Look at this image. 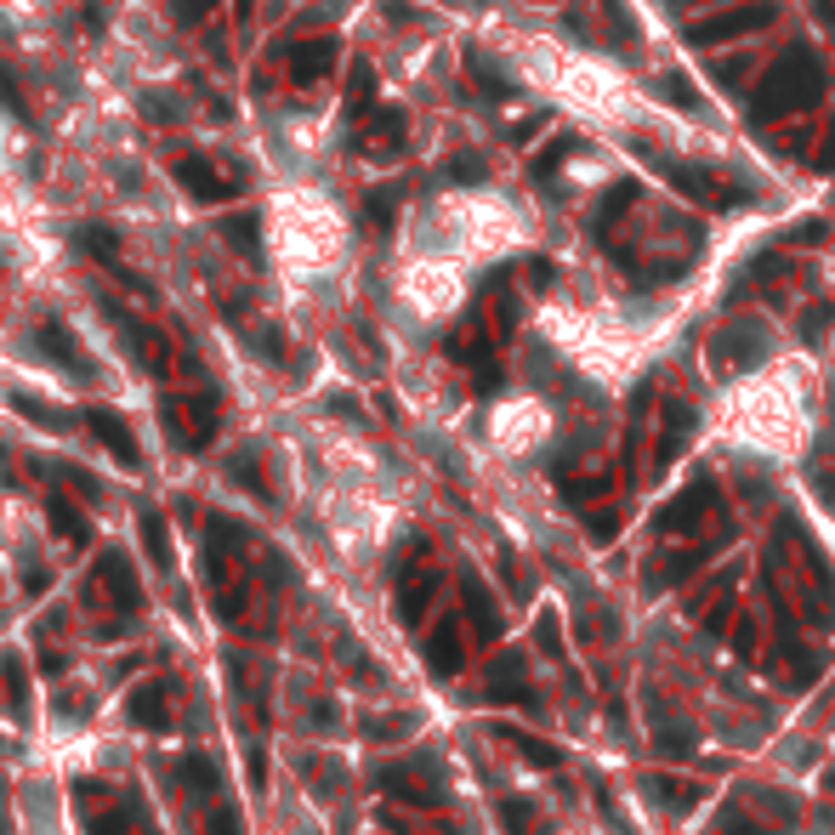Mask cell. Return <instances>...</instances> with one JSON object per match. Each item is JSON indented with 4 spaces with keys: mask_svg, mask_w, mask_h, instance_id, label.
<instances>
[{
    "mask_svg": "<svg viewBox=\"0 0 835 835\" xmlns=\"http://www.w3.org/2000/svg\"><path fill=\"white\" fill-rule=\"evenodd\" d=\"M466 63H472V75L483 80V91H489V97H512V86H506V80H500V75L489 69V63H483V57H466Z\"/></svg>",
    "mask_w": 835,
    "mask_h": 835,
    "instance_id": "25",
    "label": "cell"
},
{
    "mask_svg": "<svg viewBox=\"0 0 835 835\" xmlns=\"http://www.w3.org/2000/svg\"><path fill=\"white\" fill-rule=\"evenodd\" d=\"M137 528H143V546H148V563H154V569H171V534H165V517L148 506V512L137 517Z\"/></svg>",
    "mask_w": 835,
    "mask_h": 835,
    "instance_id": "14",
    "label": "cell"
},
{
    "mask_svg": "<svg viewBox=\"0 0 835 835\" xmlns=\"http://www.w3.org/2000/svg\"><path fill=\"white\" fill-rule=\"evenodd\" d=\"M12 410H18V415H29L35 426H52V432H63V426H69V415H63V410H52V404H41V398H29V392H12Z\"/></svg>",
    "mask_w": 835,
    "mask_h": 835,
    "instance_id": "17",
    "label": "cell"
},
{
    "mask_svg": "<svg viewBox=\"0 0 835 835\" xmlns=\"http://www.w3.org/2000/svg\"><path fill=\"white\" fill-rule=\"evenodd\" d=\"M131 819H137L131 808H109V813H91L86 830H91V835H131Z\"/></svg>",
    "mask_w": 835,
    "mask_h": 835,
    "instance_id": "19",
    "label": "cell"
},
{
    "mask_svg": "<svg viewBox=\"0 0 835 835\" xmlns=\"http://www.w3.org/2000/svg\"><path fill=\"white\" fill-rule=\"evenodd\" d=\"M0 693H7L12 716H29V665L18 654H0Z\"/></svg>",
    "mask_w": 835,
    "mask_h": 835,
    "instance_id": "13",
    "label": "cell"
},
{
    "mask_svg": "<svg viewBox=\"0 0 835 835\" xmlns=\"http://www.w3.org/2000/svg\"><path fill=\"white\" fill-rule=\"evenodd\" d=\"M63 671H69V659H63L57 648H46L41 654V677H63Z\"/></svg>",
    "mask_w": 835,
    "mask_h": 835,
    "instance_id": "31",
    "label": "cell"
},
{
    "mask_svg": "<svg viewBox=\"0 0 835 835\" xmlns=\"http://www.w3.org/2000/svg\"><path fill=\"white\" fill-rule=\"evenodd\" d=\"M449 177H455V182H483L489 165H483L478 154H455V159H449Z\"/></svg>",
    "mask_w": 835,
    "mask_h": 835,
    "instance_id": "23",
    "label": "cell"
},
{
    "mask_svg": "<svg viewBox=\"0 0 835 835\" xmlns=\"http://www.w3.org/2000/svg\"><path fill=\"white\" fill-rule=\"evenodd\" d=\"M779 18L773 0H756V7H739V12H716V18H699L688 23V41L693 46H722V41H739V35H756Z\"/></svg>",
    "mask_w": 835,
    "mask_h": 835,
    "instance_id": "3",
    "label": "cell"
},
{
    "mask_svg": "<svg viewBox=\"0 0 835 835\" xmlns=\"http://www.w3.org/2000/svg\"><path fill=\"white\" fill-rule=\"evenodd\" d=\"M370 91H376V75H370V63H358V69H353V97H347V109L364 114V109H370Z\"/></svg>",
    "mask_w": 835,
    "mask_h": 835,
    "instance_id": "22",
    "label": "cell"
},
{
    "mask_svg": "<svg viewBox=\"0 0 835 835\" xmlns=\"http://www.w3.org/2000/svg\"><path fill=\"white\" fill-rule=\"evenodd\" d=\"M86 426L97 432V438H103V449L125 466V472H137L143 466V449H137V438H131V426L114 415V410H86Z\"/></svg>",
    "mask_w": 835,
    "mask_h": 835,
    "instance_id": "6",
    "label": "cell"
},
{
    "mask_svg": "<svg viewBox=\"0 0 835 835\" xmlns=\"http://www.w3.org/2000/svg\"><path fill=\"white\" fill-rule=\"evenodd\" d=\"M569 154H575V137H552V148H546L541 159H534V177L546 182V177H552V171H557V165L569 159Z\"/></svg>",
    "mask_w": 835,
    "mask_h": 835,
    "instance_id": "21",
    "label": "cell"
},
{
    "mask_svg": "<svg viewBox=\"0 0 835 835\" xmlns=\"http://www.w3.org/2000/svg\"><path fill=\"white\" fill-rule=\"evenodd\" d=\"M41 347H46L69 376H86V358H80V347L69 342V330H63V324H46V330H41Z\"/></svg>",
    "mask_w": 835,
    "mask_h": 835,
    "instance_id": "15",
    "label": "cell"
},
{
    "mask_svg": "<svg viewBox=\"0 0 835 835\" xmlns=\"http://www.w3.org/2000/svg\"><path fill=\"white\" fill-rule=\"evenodd\" d=\"M165 705H171V682L154 677V682H143L137 693L125 699V716L137 727H148V733H165V727H171V711H165Z\"/></svg>",
    "mask_w": 835,
    "mask_h": 835,
    "instance_id": "7",
    "label": "cell"
},
{
    "mask_svg": "<svg viewBox=\"0 0 835 835\" xmlns=\"http://www.w3.org/2000/svg\"><path fill=\"white\" fill-rule=\"evenodd\" d=\"M211 7H216V0H177V18H182V23H199Z\"/></svg>",
    "mask_w": 835,
    "mask_h": 835,
    "instance_id": "28",
    "label": "cell"
},
{
    "mask_svg": "<svg viewBox=\"0 0 835 835\" xmlns=\"http://www.w3.org/2000/svg\"><path fill=\"white\" fill-rule=\"evenodd\" d=\"M654 165L682 199H693V205H745V193H733V182H722L716 171H705V165H682V159H654Z\"/></svg>",
    "mask_w": 835,
    "mask_h": 835,
    "instance_id": "4",
    "label": "cell"
},
{
    "mask_svg": "<svg viewBox=\"0 0 835 835\" xmlns=\"http://www.w3.org/2000/svg\"><path fill=\"white\" fill-rule=\"evenodd\" d=\"M227 245L256 250V216H233V222H227Z\"/></svg>",
    "mask_w": 835,
    "mask_h": 835,
    "instance_id": "24",
    "label": "cell"
},
{
    "mask_svg": "<svg viewBox=\"0 0 835 835\" xmlns=\"http://www.w3.org/2000/svg\"><path fill=\"white\" fill-rule=\"evenodd\" d=\"M659 91H665V103H677V109H693V103H699V91L688 86V75H659Z\"/></svg>",
    "mask_w": 835,
    "mask_h": 835,
    "instance_id": "20",
    "label": "cell"
},
{
    "mask_svg": "<svg viewBox=\"0 0 835 835\" xmlns=\"http://www.w3.org/2000/svg\"><path fill=\"white\" fill-rule=\"evenodd\" d=\"M819 97H824V63L813 52H784L756 91V120L801 114V109H813Z\"/></svg>",
    "mask_w": 835,
    "mask_h": 835,
    "instance_id": "1",
    "label": "cell"
},
{
    "mask_svg": "<svg viewBox=\"0 0 835 835\" xmlns=\"http://www.w3.org/2000/svg\"><path fill=\"white\" fill-rule=\"evenodd\" d=\"M813 165H819V171H835V131H830V137H824V148L813 154Z\"/></svg>",
    "mask_w": 835,
    "mask_h": 835,
    "instance_id": "32",
    "label": "cell"
},
{
    "mask_svg": "<svg viewBox=\"0 0 835 835\" xmlns=\"http://www.w3.org/2000/svg\"><path fill=\"white\" fill-rule=\"evenodd\" d=\"M795 240H801V245H819V240H824V222H801Z\"/></svg>",
    "mask_w": 835,
    "mask_h": 835,
    "instance_id": "33",
    "label": "cell"
},
{
    "mask_svg": "<svg viewBox=\"0 0 835 835\" xmlns=\"http://www.w3.org/2000/svg\"><path fill=\"white\" fill-rule=\"evenodd\" d=\"M182 779H188L199 795H211V801H216V790H222V773H216V761H211L205 750H188V756H182Z\"/></svg>",
    "mask_w": 835,
    "mask_h": 835,
    "instance_id": "16",
    "label": "cell"
},
{
    "mask_svg": "<svg viewBox=\"0 0 835 835\" xmlns=\"http://www.w3.org/2000/svg\"><path fill=\"white\" fill-rule=\"evenodd\" d=\"M159 421H165V432H171L177 449L199 455L216 438V398L211 392H171L159 404Z\"/></svg>",
    "mask_w": 835,
    "mask_h": 835,
    "instance_id": "2",
    "label": "cell"
},
{
    "mask_svg": "<svg viewBox=\"0 0 835 835\" xmlns=\"http://www.w3.org/2000/svg\"><path fill=\"white\" fill-rule=\"evenodd\" d=\"M227 478L240 483V489H250V494H261V500H267V478H261L256 455H233V460H227Z\"/></svg>",
    "mask_w": 835,
    "mask_h": 835,
    "instance_id": "18",
    "label": "cell"
},
{
    "mask_svg": "<svg viewBox=\"0 0 835 835\" xmlns=\"http://www.w3.org/2000/svg\"><path fill=\"white\" fill-rule=\"evenodd\" d=\"M46 586H52V575L41 569V563H29V569H23V591H29V597H41Z\"/></svg>",
    "mask_w": 835,
    "mask_h": 835,
    "instance_id": "27",
    "label": "cell"
},
{
    "mask_svg": "<svg viewBox=\"0 0 835 835\" xmlns=\"http://www.w3.org/2000/svg\"><path fill=\"white\" fill-rule=\"evenodd\" d=\"M330 63H336V41L319 35V41H302V46H296L290 75L302 80V86H313V80H324V75H330Z\"/></svg>",
    "mask_w": 835,
    "mask_h": 835,
    "instance_id": "8",
    "label": "cell"
},
{
    "mask_svg": "<svg viewBox=\"0 0 835 835\" xmlns=\"http://www.w3.org/2000/svg\"><path fill=\"white\" fill-rule=\"evenodd\" d=\"M631 205H637V182H614L609 199H603V205H597V216H591V233H597V240H609Z\"/></svg>",
    "mask_w": 835,
    "mask_h": 835,
    "instance_id": "12",
    "label": "cell"
},
{
    "mask_svg": "<svg viewBox=\"0 0 835 835\" xmlns=\"http://www.w3.org/2000/svg\"><path fill=\"white\" fill-rule=\"evenodd\" d=\"M46 517H52V528H57V541H69V546H86L91 541V523L80 517V506L69 494H46Z\"/></svg>",
    "mask_w": 835,
    "mask_h": 835,
    "instance_id": "10",
    "label": "cell"
},
{
    "mask_svg": "<svg viewBox=\"0 0 835 835\" xmlns=\"http://www.w3.org/2000/svg\"><path fill=\"white\" fill-rule=\"evenodd\" d=\"M358 143H364V154H392L398 143H404V114H398V109H381L370 125L358 131Z\"/></svg>",
    "mask_w": 835,
    "mask_h": 835,
    "instance_id": "11",
    "label": "cell"
},
{
    "mask_svg": "<svg viewBox=\"0 0 835 835\" xmlns=\"http://www.w3.org/2000/svg\"><path fill=\"white\" fill-rule=\"evenodd\" d=\"M143 835H154V830H143Z\"/></svg>",
    "mask_w": 835,
    "mask_h": 835,
    "instance_id": "35",
    "label": "cell"
},
{
    "mask_svg": "<svg viewBox=\"0 0 835 835\" xmlns=\"http://www.w3.org/2000/svg\"><path fill=\"white\" fill-rule=\"evenodd\" d=\"M211 835H245V830H240V813H233L222 795H216V813H211Z\"/></svg>",
    "mask_w": 835,
    "mask_h": 835,
    "instance_id": "26",
    "label": "cell"
},
{
    "mask_svg": "<svg viewBox=\"0 0 835 835\" xmlns=\"http://www.w3.org/2000/svg\"><path fill=\"white\" fill-rule=\"evenodd\" d=\"M528 285H534V290H546V285H552V261H546V256H534V261H528Z\"/></svg>",
    "mask_w": 835,
    "mask_h": 835,
    "instance_id": "29",
    "label": "cell"
},
{
    "mask_svg": "<svg viewBox=\"0 0 835 835\" xmlns=\"http://www.w3.org/2000/svg\"><path fill=\"white\" fill-rule=\"evenodd\" d=\"M177 182H182L193 199H205V205H216V199H227V193H233V188H227V177H216L205 159H182V165H177Z\"/></svg>",
    "mask_w": 835,
    "mask_h": 835,
    "instance_id": "9",
    "label": "cell"
},
{
    "mask_svg": "<svg viewBox=\"0 0 835 835\" xmlns=\"http://www.w3.org/2000/svg\"><path fill=\"white\" fill-rule=\"evenodd\" d=\"M97 586H103V597L120 614L143 609V580H137V569H131L125 552H103V557H97Z\"/></svg>",
    "mask_w": 835,
    "mask_h": 835,
    "instance_id": "5",
    "label": "cell"
},
{
    "mask_svg": "<svg viewBox=\"0 0 835 835\" xmlns=\"http://www.w3.org/2000/svg\"><path fill=\"white\" fill-rule=\"evenodd\" d=\"M688 7H705V0H688Z\"/></svg>",
    "mask_w": 835,
    "mask_h": 835,
    "instance_id": "34",
    "label": "cell"
},
{
    "mask_svg": "<svg viewBox=\"0 0 835 835\" xmlns=\"http://www.w3.org/2000/svg\"><path fill=\"white\" fill-rule=\"evenodd\" d=\"M370 222H376V227L392 222V193H376V199H370Z\"/></svg>",
    "mask_w": 835,
    "mask_h": 835,
    "instance_id": "30",
    "label": "cell"
}]
</instances>
